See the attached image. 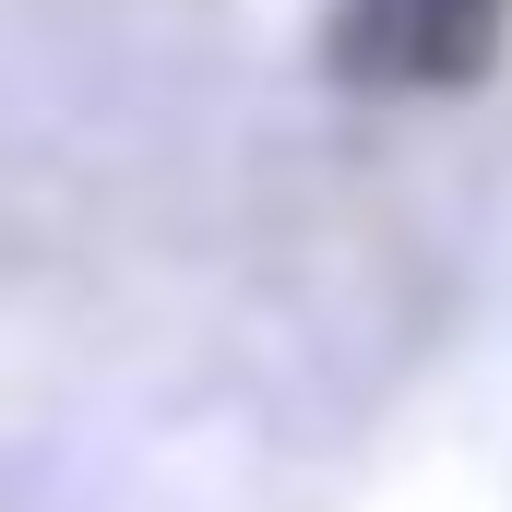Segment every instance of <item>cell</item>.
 I'll return each instance as SVG.
<instances>
[{
	"instance_id": "6da1fadb",
	"label": "cell",
	"mask_w": 512,
	"mask_h": 512,
	"mask_svg": "<svg viewBox=\"0 0 512 512\" xmlns=\"http://www.w3.org/2000/svg\"><path fill=\"white\" fill-rule=\"evenodd\" d=\"M512 0H346L334 24V60L382 96H453L501 60Z\"/></svg>"
}]
</instances>
